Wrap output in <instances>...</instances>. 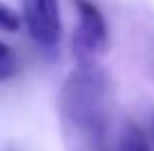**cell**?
<instances>
[{"instance_id":"cell-1","label":"cell","mask_w":154,"mask_h":151,"mask_svg":"<svg viewBox=\"0 0 154 151\" xmlns=\"http://www.w3.org/2000/svg\"><path fill=\"white\" fill-rule=\"evenodd\" d=\"M109 78L100 67L83 62L74 69L60 89V109L65 118L78 129L96 131L105 122L109 105Z\"/></svg>"},{"instance_id":"cell-2","label":"cell","mask_w":154,"mask_h":151,"mask_svg":"<svg viewBox=\"0 0 154 151\" xmlns=\"http://www.w3.org/2000/svg\"><path fill=\"white\" fill-rule=\"evenodd\" d=\"M78 27L74 33V51L83 62L107 47V25L100 9L89 0H76Z\"/></svg>"},{"instance_id":"cell-3","label":"cell","mask_w":154,"mask_h":151,"mask_svg":"<svg viewBox=\"0 0 154 151\" xmlns=\"http://www.w3.org/2000/svg\"><path fill=\"white\" fill-rule=\"evenodd\" d=\"M23 16L29 33L45 47L60 40V11L58 0H23Z\"/></svg>"},{"instance_id":"cell-4","label":"cell","mask_w":154,"mask_h":151,"mask_svg":"<svg viewBox=\"0 0 154 151\" xmlns=\"http://www.w3.org/2000/svg\"><path fill=\"white\" fill-rule=\"evenodd\" d=\"M119 151H152L147 138L139 131V127L134 124H127V129L121 136V142H119Z\"/></svg>"},{"instance_id":"cell-5","label":"cell","mask_w":154,"mask_h":151,"mask_svg":"<svg viewBox=\"0 0 154 151\" xmlns=\"http://www.w3.org/2000/svg\"><path fill=\"white\" fill-rule=\"evenodd\" d=\"M16 71V60H14V54L5 42H0V82L7 80Z\"/></svg>"},{"instance_id":"cell-6","label":"cell","mask_w":154,"mask_h":151,"mask_svg":"<svg viewBox=\"0 0 154 151\" xmlns=\"http://www.w3.org/2000/svg\"><path fill=\"white\" fill-rule=\"evenodd\" d=\"M18 27H20L18 16H16L9 7L0 4V29H5V31H16Z\"/></svg>"},{"instance_id":"cell-7","label":"cell","mask_w":154,"mask_h":151,"mask_svg":"<svg viewBox=\"0 0 154 151\" xmlns=\"http://www.w3.org/2000/svg\"><path fill=\"white\" fill-rule=\"evenodd\" d=\"M152 138H154V118H152Z\"/></svg>"}]
</instances>
